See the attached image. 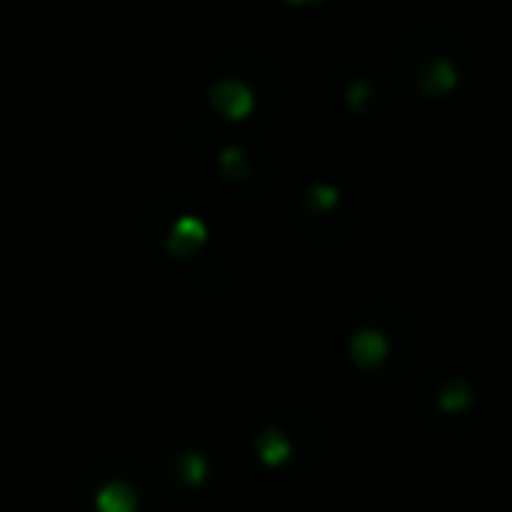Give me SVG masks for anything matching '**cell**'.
Returning <instances> with one entry per match:
<instances>
[{
    "label": "cell",
    "instance_id": "obj_1",
    "mask_svg": "<svg viewBox=\"0 0 512 512\" xmlns=\"http://www.w3.org/2000/svg\"><path fill=\"white\" fill-rule=\"evenodd\" d=\"M400 74L414 85L421 95H446L460 81V50L456 39L442 29L418 32L404 43L400 53Z\"/></svg>",
    "mask_w": 512,
    "mask_h": 512
},
{
    "label": "cell",
    "instance_id": "obj_2",
    "mask_svg": "<svg viewBox=\"0 0 512 512\" xmlns=\"http://www.w3.org/2000/svg\"><path fill=\"white\" fill-rule=\"evenodd\" d=\"M299 228L313 242L337 246L348 235V200L327 183H313L299 200Z\"/></svg>",
    "mask_w": 512,
    "mask_h": 512
},
{
    "label": "cell",
    "instance_id": "obj_3",
    "mask_svg": "<svg viewBox=\"0 0 512 512\" xmlns=\"http://www.w3.org/2000/svg\"><path fill=\"white\" fill-rule=\"evenodd\" d=\"M316 421H302L299 414H288L285 421H271L260 432V460L271 467L278 463H295L299 453H316V442H306V432H313Z\"/></svg>",
    "mask_w": 512,
    "mask_h": 512
},
{
    "label": "cell",
    "instance_id": "obj_4",
    "mask_svg": "<svg viewBox=\"0 0 512 512\" xmlns=\"http://www.w3.org/2000/svg\"><path fill=\"white\" fill-rule=\"evenodd\" d=\"M425 404L428 421H435V425H460V421H467L470 407H474V393H470V386L460 376H446L442 372V376L428 379Z\"/></svg>",
    "mask_w": 512,
    "mask_h": 512
},
{
    "label": "cell",
    "instance_id": "obj_5",
    "mask_svg": "<svg viewBox=\"0 0 512 512\" xmlns=\"http://www.w3.org/2000/svg\"><path fill=\"white\" fill-rule=\"evenodd\" d=\"M218 172L228 179V183L249 190V179H260L264 183V165H260V155L249 148H239V144H228L218 155Z\"/></svg>",
    "mask_w": 512,
    "mask_h": 512
}]
</instances>
